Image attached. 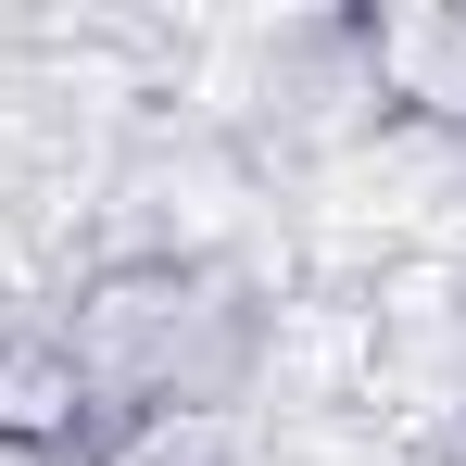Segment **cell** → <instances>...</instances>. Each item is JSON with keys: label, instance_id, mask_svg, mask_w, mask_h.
I'll use <instances>...</instances> for the list:
<instances>
[{"label": "cell", "instance_id": "6da1fadb", "mask_svg": "<svg viewBox=\"0 0 466 466\" xmlns=\"http://www.w3.org/2000/svg\"><path fill=\"white\" fill-rule=\"evenodd\" d=\"M64 403H76V379L51 353H0V429H51Z\"/></svg>", "mask_w": 466, "mask_h": 466}]
</instances>
